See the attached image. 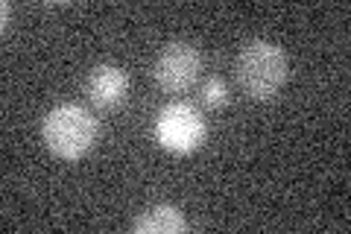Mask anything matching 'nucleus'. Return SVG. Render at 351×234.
Masks as SVG:
<instances>
[{
  "label": "nucleus",
  "mask_w": 351,
  "mask_h": 234,
  "mask_svg": "<svg viewBox=\"0 0 351 234\" xmlns=\"http://www.w3.org/2000/svg\"><path fill=\"white\" fill-rule=\"evenodd\" d=\"M97 135H100V124L80 103H62L50 108L41 124L44 147L62 161H80L82 155L91 152Z\"/></svg>",
  "instance_id": "2"
},
{
  "label": "nucleus",
  "mask_w": 351,
  "mask_h": 234,
  "mask_svg": "<svg viewBox=\"0 0 351 234\" xmlns=\"http://www.w3.org/2000/svg\"><path fill=\"white\" fill-rule=\"evenodd\" d=\"M152 135H156L161 150H167L173 155H191L205 143L208 126L196 106L173 100V103H167L156 115Z\"/></svg>",
  "instance_id": "3"
},
{
  "label": "nucleus",
  "mask_w": 351,
  "mask_h": 234,
  "mask_svg": "<svg viewBox=\"0 0 351 234\" xmlns=\"http://www.w3.org/2000/svg\"><path fill=\"white\" fill-rule=\"evenodd\" d=\"M135 234H184L188 231V220L176 205H149L141 211L132 222Z\"/></svg>",
  "instance_id": "6"
},
{
  "label": "nucleus",
  "mask_w": 351,
  "mask_h": 234,
  "mask_svg": "<svg viewBox=\"0 0 351 234\" xmlns=\"http://www.w3.org/2000/svg\"><path fill=\"white\" fill-rule=\"evenodd\" d=\"M199 103L208 111H219L232 103V94H228V85L223 76H205L202 85H199Z\"/></svg>",
  "instance_id": "7"
},
{
  "label": "nucleus",
  "mask_w": 351,
  "mask_h": 234,
  "mask_svg": "<svg viewBox=\"0 0 351 234\" xmlns=\"http://www.w3.org/2000/svg\"><path fill=\"white\" fill-rule=\"evenodd\" d=\"M85 97L100 111L120 108L129 97V73L117 65H97L85 80Z\"/></svg>",
  "instance_id": "5"
},
{
  "label": "nucleus",
  "mask_w": 351,
  "mask_h": 234,
  "mask_svg": "<svg viewBox=\"0 0 351 234\" xmlns=\"http://www.w3.org/2000/svg\"><path fill=\"white\" fill-rule=\"evenodd\" d=\"M234 73H237L240 88H243L252 100L267 103V100L278 97L281 88L287 85L290 62H287V53H284L276 41L252 38L237 53Z\"/></svg>",
  "instance_id": "1"
},
{
  "label": "nucleus",
  "mask_w": 351,
  "mask_h": 234,
  "mask_svg": "<svg viewBox=\"0 0 351 234\" xmlns=\"http://www.w3.org/2000/svg\"><path fill=\"white\" fill-rule=\"evenodd\" d=\"M202 71V53L188 41H170L164 44L152 65V80L161 91L167 94H184L196 85Z\"/></svg>",
  "instance_id": "4"
}]
</instances>
